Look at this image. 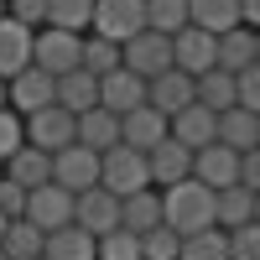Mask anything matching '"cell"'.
<instances>
[{
    "label": "cell",
    "instance_id": "obj_1",
    "mask_svg": "<svg viewBox=\"0 0 260 260\" xmlns=\"http://www.w3.org/2000/svg\"><path fill=\"white\" fill-rule=\"evenodd\" d=\"M156 192H161V224H172L177 234L213 224V187H203L198 177H182V182L156 187Z\"/></svg>",
    "mask_w": 260,
    "mask_h": 260
},
{
    "label": "cell",
    "instance_id": "obj_2",
    "mask_svg": "<svg viewBox=\"0 0 260 260\" xmlns=\"http://www.w3.org/2000/svg\"><path fill=\"white\" fill-rule=\"evenodd\" d=\"M99 187H110L115 198H125V192H136V187H151V172H146V151L136 146H104L99 151Z\"/></svg>",
    "mask_w": 260,
    "mask_h": 260
},
{
    "label": "cell",
    "instance_id": "obj_3",
    "mask_svg": "<svg viewBox=\"0 0 260 260\" xmlns=\"http://www.w3.org/2000/svg\"><path fill=\"white\" fill-rule=\"evenodd\" d=\"M120 68L141 73V78L167 73V68H172V37H167V31H151V26L130 31V37L120 42Z\"/></svg>",
    "mask_w": 260,
    "mask_h": 260
},
{
    "label": "cell",
    "instance_id": "obj_4",
    "mask_svg": "<svg viewBox=\"0 0 260 260\" xmlns=\"http://www.w3.org/2000/svg\"><path fill=\"white\" fill-rule=\"evenodd\" d=\"M78 47H83V31H62V26H37L31 31V62L47 68V73L78 68Z\"/></svg>",
    "mask_w": 260,
    "mask_h": 260
},
{
    "label": "cell",
    "instance_id": "obj_5",
    "mask_svg": "<svg viewBox=\"0 0 260 260\" xmlns=\"http://www.w3.org/2000/svg\"><path fill=\"white\" fill-rule=\"evenodd\" d=\"M21 219H31L42 234L57 229V224H73V192L57 187L52 177L37 182V187H26V208H21Z\"/></svg>",
    "mask_w": 260,
    "mask_h": 260
},
{
    "label": "cell",
    "instance_id": "obj_6",
    "mask_svg": "<svg viewBox=\"0 0 260 260\" xmlns=\"http://www.w3.org/2000/svg\"><path fill=\"white\" fill-rule=\"evenodd\" d=\"M146 26V0H94V16H89V31L125 42L130 31Z\"/></svg>",
    "mask_w": 260,
    "mask_h": 260
},
{
    "label": "cell",
    "instance_id": "obj_7",
    "mask_svg": "<svg viewBox=\"0 0 260 260\" xmlns=\"http://www.w3.org/2000/svg\"><path fill=\"white\" fill-rule=\"evenodd\" d=\"M52 83H57V73L26 62L21 73L6 78V104H11L16 115H31V110H42V104H52Z\"/></svg>",
    "mask_w": 260,
    "mask_h": 260
},
{
    "label": "cell",
    "instance_id": "obj_8",
    "mask_svg": "<svg viewBox=\"0 0 260 260\" xmlns=\"http://www.w3.org/2000/svg\"><path fill=\"white\" fill-rule=\"evenodd\" d=\"M21 130H26V141L42 146V151H62V146H73V115L62 110V104H42V110L21 115Z\"/></svg>",
    "mask_w": 260,
    "mask_h": 260
},
{
    "label": "cell",
    "instance_id": "obj_9",
    "mask_svg": "<svg viewBox=\"0 0 260 260\" xmlns=\"http://www.w3.org/2000/svg\"><path fill=\"white\" fill-rule=\"evenodd\" d=\"M52 182L57 187H68V192H83V187H94L99 182V151H89V146H62V151H52Z\"/></svg>",
    "mask_w": 260,
    "mask_h": 260
},
{
    "label": "cell",
    "instance_id": "obj_10",
    "mask_svg": "<svg viewBox=\"0 0 260 260\" xmlns=\"http://www.w3.org/2000/svg\"><path fill=\"white\" fill-rule=\"evenodd\" d=\"M73 224L78 229H89V234H104V229H115L120 224V198L110 187H83V192H73Z\"/></svg>",
    "mask_w": 260,
    "mask_h": 260
},
{
    "label": "cell",
    "instance_id": "obj_11",
    "mask_svg": "<svg viewBox=\"0 0 260 260\" xmlns=\"http://www.w3.org/2000/svg\"><path fill=\"white\" fill-rule=\"evenodd\" d=\"M250 62H260V31L255 26H229V31H219L213 37V68H224V73H240V68H250Z\"/></svg>",
    "mask_w": 260,
    "mask_h": 260
},
{
    "label": "cell",
    "instance_id": "obj_12",
    "mask_svg": "<svg viewBox=\"0 0 260 260\" xmlns=\"http://www.w3.org/2000/svg\"><path fill=\"white\" fill-rule=\"evenodd\" d=\"M192 177H198L203 187H229V182H240V151H229L224 141H208L192 151Z\"/></svg>",
    "mask_w": 260,
    "mask_h": 260
},
{
    "label": "cell",
    "instance_id": "obj_13",
    "mask_svg": "<svg viewBox=\"0 0 260 260\" xmlns=\"http://www.w3.org/2000/svg\"><path fill=\"white\" fill-rule=\"evenodd\" d=\"M172 68L177 73H208L213 68V31L203 26H177L172 31Z\"/></svg>",
    "mask_w": 260,
    "mask_h": 260
},
{
    "label": "cell",
    "instance_id": "obj_14",
    "mask_svg": "<svg viewBox=\"0 0 260 260\" xmlns=\"http://www.w3.org/2000/svg\"><path fill=\"white\" fill-rule=\"evenodd\" d=\"M146 172H151V187H172V182L192 177V151H187L182 141L161 136L156 146L146 151Z\"/></svg>",
    "mask_w": 260,
    "mask_h": 260
},
{
    "label": "cell",
    "instance_id": "obj_15",
    "mask_svg": "<svg viewBox=\"0 0 260 260\" xmlns=\"http://www.w3.org/2000/svg\"><path fill=\"white\" fill-rule=\"evenodd\" d=\"M99 104H104L110 115H125V110H136V104H146V78L130 73V68L99 73Z\"/></svg>",
    "mask_w": 260,
    "mask_h": 260
},
{
    "label": "cell",
    "instance_id": "obj_16",
    "mask_svg": "<svg viewBox=\"0 0 260 260\" xmlns=\"http://www.w3.org/2000/svg\"><path fill=\"white\" fill-rule=\"evenodd\" d=\"M213 141H224L229 151L260 146V115H255V110H240V104L219 110V115H213Z\"/></svg>",
    "mask_w": 260,
    "mask_h": 260
},
{
    "label": "cell",
    "instance_id": "obj_17",
    "mask_svg": "<svg viewBox=\"0 0 260 260\" xmlns=\"http://www.w3.org/2000/svg\"><path fill=\"white\" fill-rule=\"evenodd\" d=\"M0 172H6L11 182H21V187H37V182H47L52 177V151H42V146H31V141H21L6 161H0Z\"/></svg>",
    "mask_w": 260,
    "mask_h": 260
},
{
    "label": "cell",
    "instance_id": "obj_18",
    "mask_svg": "<svg viewBox=\"0 0 260 260\" xmlns=\"http://www.w3.org/2000/svg\"><path fill=\"white\" fill-rule=\"evenodd\" d=\"M146 104H151V110H161V115H177L182 104H192V73L167 68V73H156V78H146Z\"/></svg>",
    "mask_w": 260,
    "mask_h": 260
},
{
    "label": "cell",
    "instance_id": "obj_19",
    "mask_svg": "<svg viewBox=\"0 0 260 260\" xmlns=\"http://www.w3.org/2000/svg\"><path fill=\"white\" fill-rule=\"evenodd\" d=\"M52 104H62L68 115H83L89 104H99V78H94L89 68L57 73V83H52Z\"/></svg>",
    "mask_w": 260,
    "mask_h": 260
},
{
    "label": "cell",
    "instance_id": "obj_20",
    "mask_svg": "<svg viewBox=\"0 0 260 260\" xmlns=\"http://www.w3.org/2000/svg\"><path fill=\"white\" fill-rule=\"evenodd\" d=\"M167 136H172V141H182L187 151L208 146V141H213V110H203L198 99H192V104H182L177 115H167Z\"/></svg>",
    "mask_w": 260,
    "mask_h": 260
},
{
    "label": "cell",
    "instance_id": "obj_21",
    "mask_svg": "<svg viewBox=\"0 0 260 260\" xmlns=\"http://www.w3.org/2000/svg\"><path fill=\"white\" fill-rule=\"evenodd\" d=\"M161 136H167V115H161V110H151V104H136V110H125V115H120V141H125V146L151 151Z\"/></svg>",
    "mask_w": 260,
    "mask_h": 260
},
{
    "label": "cell",
    "instance_id": "obj_22",
    "mask_svg": "<svg viewBox=\"0 0 260 260\" xmlns=\"http://www.w3.org/2000/svg\"><path fill=\"white\" fill-rule=\"evenodd\" d=\"M73 141L89 146V151H104L120 141V115H110L104 104H89L83 115H73Z\"/></svg>",
    "mask_w": 260,
    "mask_h": 260
},
{
    "label": "cell",
    "instance_id": "obj_23",
    "mask_svg": "<svg viewBox=\"0 0 260 260\" xmlns=\"http://www.w3.org/2000/svg\"><path fill=\"white\" fill-rule=\"evenodd\" d=\"M255 198H260V192L245 187V182L219 187V192H213V224H219V229H240V224H250V219H255Z\"/></svg>",
    "mask_w": 260,
    "mask_h": 260
},
{
    "label": "cell",
    "instance_id": "obj_24",
    "mask_svg": "<svg viewBox=\"0 0 260 260\" xmlns=\"http://www.w3.org/2000/svg\"><path fill=\"white\" fill-rule=\"evenodd\" d=\"M31 62V26H21V21L0 16V78L21 73Z\"/></svg>",
    "mask_w": 260,
    "mask_h": 260
},
{
    "label": "cell",
    "instance_id": "obj_25",
    "mask_svg": "<svg viewBox=\"0 0 260 260\" xmlns=\"http://www.w3.org/2000/svg\"><path fill=\"white\" fill-rule=\"evenodd\" d=\"M42 255L47 260H94V234L78 229V224H57L42 240Z\"/></svg>",
    "mask_w": 260,
    "mask_h": 260
},
{
    "label": "cell",
    "instance_id": "obj_26",
    "mask_svg": "<svg viewBox=\"0 0 260 260\" xmlns=\"http://www.w3.org/2000/svg\"><path fill=\"white\" fill-rule=\"evenodd\" d=\"M120 224L136 229V234H146L151 224H161V192H156V187L125 192V198H120Z\"/></svg>",
    "mask_w": 260,
    "mask_h": 260
},
{
    "label": "cell",
    "instance_id": "obj_27",
    "mask_svg": "<svg viewBox=\"0 0 260 260\" xmlns=\"http://www.w3.org/2000/svg\"><path fill=\"white\" fill-rule=\"evenodd\" d=\"M192 99L203 104V110H229L234 104V73H224V68H208V73H192Z\"/></svg>",
    "mask_w": 260,
    "mask_h": 260
},
{
    "label": "cell",
    "instance_id": "obj_28",
    "mask_svg": "<svg viewBox=\"0 0 260 260\" xmlns=\"http://www.w3.org/2000/svg\"><path fill=\"white\" fill-rule=\"evenodd\" d=\"M187 21L219 37L229 26H240V0H187Z\"/></svg>",
    "mask_w": 260,
    "mask_h": 260
},
{
    "label": "cell",
    "instance_id": "obj_29",
    "mask_svg": "<svg viewBox=\"0 0 260 260\" xmlns=\"http://www.w3.org/2000/svg\"><path fill=\"white\" fill-rule=\"evenodd\" d=\"M177 260H229V240H224V229H219V224H208V229L182 234Z\"/></svg>",
    "mask_w": 260,
    "mask_h": 260
},
{
    "label": "cell",
    "instance_id": "obj_30",
    "mask_svg": "<svg viewBox=\"0 0 260 260\" xmlns=\"http://www.w3.org/2000/svg\"><path fill=\"white\" fill-rule=\"evenodd\" d=\"M42 240H47V234H42L31 219H11L6 234H0V250L11 260H31V255H42Z\"/></svg>",
    "mask_w": 260,
    "mask_h": 260
},
{
    "label": "cell",
    "instance_id": "obj_31",
    "mask_svg": "<svg viewBox=\"0 0 260 260\" xmlns=\"http://www.w3.org/2000/svg\"><path fill=\"white\" fill-rule=\"evenodd\" d=\"M94 260H141V234L125 224L94 234Z\"/></svg>",
    "mask_w": 260,
    "mask_h": 260
},
{
    "label": "cell",
    "instance_id": "obj_32",
    "mask_svg": "<svg viewBox=\"0 0 260 260\" xmlns=\"http://www.w3.org/2000/svg\"><path fill=\"white\" fill-rule=\"evenodd\" d=\"M78 68H89L94 78L99 73H110V68H120V42H110V37H83V47H78Z\"/></svg>",
    "mask_w": 260,
    "mask_h": 260
},
{
    "label": "cell",
    "instance_id": "obj_33",
    "mask_svg": "<svg viewBox=\"0 0 260 260\" xmlns=\"http://www.w3.org/2000/svg\"><path fill=\"white\" fill-rule=\"evenodd\" d=\"M89 16H94V0H47V26L89 31Z\"/></svg>",
    "mask_w": 260,
    "mask_h": 260
},
{
    "label": "cell",
    "instance_id": "obj_34",
    "mask_svg": "<svg viewBox=\"0 0 260 260\" xmlns=\"http://www.w3.org/2000/svg\"><path fill=\"white\" fill-rule=\"evenodd\" d=\"M177 245H182V234L172 224H151L141 234V260H177Z\"/></svg>",
    "mask_w": 260,
    "mask_h": 260
},
{
    "label": "cell",
    "instance_id": "obj_35",
    "mask_svg": "<svg viewBox=\"0 0 260 260\" xmlns=\"http://www.w3.org/2000/svg\"><path fill=\"white\" fill-rule=\"evenodd\" d=\"M146 26L172 37L177 26H187V0H146Z\"/></svg>",
    "mask_w": 260,
    "mask_h": 260
},
{
    "label": "cell",
    "instance_id": "obj_36",
    "mask_svg": "<svg viewBox=\"0 0 260 260\" xmlns=\"http://www.w3.org/2000/svg\"><path fill=\"white\" fill-rule=\"evenodd\" d=\"M229 240V260H260V224H240V229H224Z\"/></svg>",
    "mask_w": 260,
    "mask_h": 260
},
{
    "label": "cell",
    "instance_id": "obj_37",
    "mask_svg": "<svg viewBox=\"0 0 260 260\" xmlns=\"http://www.w3.org/2000/svg\"><path fill=\"white\" fill-rule=\"evenodd\" d=\"M234 104L260 115V62H250V68H240V73H234Z\"/></svg>",
    "mask_w": 260,
    "mask_h": 260
},
{
    "label": "cell",
    "instance_id": "obj_38",
    "mask_svg": "<svg viewBox=\"0 0 260 260\" xmlns=\"http://www.w3.org/2000/svg\"><path fill=\"white\" fill-rule=\"evenodd\" d=\"M6 16L37 31V26H47V0H6Z\"/></svg>",
    "mask_w": 260,
    "mask_h": 260
},
{
    "label": "cell",
    "instance_id": "obj_39",
    "mask_svg": "<svg viewBox=\"0 0 260 260\" xmlns=\"http://www.w3.org/2000/svg\"><path fill=\"white\" fill-rule=\"evenodd\" d=\"M21 141H26V130H21V115L11 110V104H0V161H6Z\"/></svg>",
    "mask_w": 260,
    "mask_h": 260
},
{
    "label": "cell",
    "instance_id": "obj_40",
    "mask_svg": "<svg viewBox=\"0 0 260 260\" xmlns=\"http://www.w3.org/2000/svg\"><path fill=\"white\" fill-rule=\"evenodd\" d=\"M21 208H26V187L0 172V213H6V219H21Z\"/></svg>",
    "mask_w": 260,
    "mask_h": 260
},
{
    "label": "cell",
    "instance_id": "obj_41",
    "mask_svg": "<svg viewBox=\"0 0 260 260\" xmlns=\"http://www.w3.org/2000/svg\"><path fill=\"white\" fill-rule=\"evenodd\" d=\"M240 182L260 192V146H250V151H240Z\"/></svg>",
    "mask_w": 260,
    "mask_h": 260
},
{
    "label": "cell",
    "instance_id": "obj_42",
    "mask_svg": "<svg viewBox=\"0 0 260 260\" xmlns=\"http://www.w3.org/2000/svg\"><path fill=\"white\" fill-rule=\"evenodd\" d=\"M240 21L245 26H260V0H240Z\"/></svg>",
    "mask_w": 260,
    "mask_h": 260
},
{
    "label": "cell",
    "instance_id": "obj_43",
    "mask_svg": "<svg viewBox=\"0 0 260 260\" xmlns=\"http://www.w3.org/2000/svg\"><path fill=\"white\" fill-rule=\"evenodd\" d=\"M0 104H6V78H0Z\"/></svg>",
    "mask_w": 260,
    "mask_h": 260
},
{
    "label": "cell",
    "instance_id": "obj_44",
    "mask_svg": "<svg viewBox=\"0 0 260 260\" xmlns=\"http://www.w3.org/2000/svg\"><path fill=\"white\" fill-rule=\"evenodd\" d=\"M6 224H11V219H6V213H0V234H6Z\"/></svg>",
    "mask_w": 260,
    "mask_h": 260
},
{
    "label": "cell",
    "instance_id": "obj_45",
    "mask_svg": "<svg viewBox=\"0 0 260 260\" xmlns=\"http://www.w3.org/2000/svg\"><path fill=\"white\" fill-rule=\"evenodd\" d=\"M0 16H6V0H0Z\"/></svg>",
    "mask_w": 260,
    "mask_h": 260
},
{
    "label": "cell",
    "instance_id": "obj_46",
    "mask_svg": "<svg viewBox=\"0 0 260 260\" xmlns=\"http://www.w3.org/2000/svg\"><path fill=\"white\" fill-rule=\"evenodd\" d=\"M0 260H11V255H6V250H0Z\"/></svg>",
    "mask_w": 260,
    "mask_h": 260
},
{
    "label": "cell",
    "instance_id": "obj_47",
    "mask_svg": "<svg viewBox=\"0 0 260 260\" xmlns=\"http://www.w3.org/2000/svg\"><path fill=\"white\" fill-rule=\"evenodd\" d=\"M31 260H47V255H31Z\"/></svg>",
    "mask_w": 260,
    "mask_h": 260
}]
</instances>
